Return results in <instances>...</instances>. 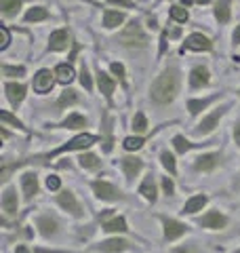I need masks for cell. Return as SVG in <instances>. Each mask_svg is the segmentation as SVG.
<instances>
[{
    "instance_id": "obj_1",
    "label": "cell",
    "mask_w": 240,
    "mask_h": 253,
    "mask_svg": "<svg viewBox=\"0 0 240 253\" xmlns=\"http://www.w3.org/2000/svg\"><path fill=\"white\" fill-rule=\"evenodd\" d=\"M175 93H177V70H164L162 74L156 78V83L152 84V97L158 104H169L173 101Z\"/></svg>"
},
{
    "instance_id": "obj_2",
    "label": "cell",
    "mask_w": 240,
    "mask_h": 253,
    "mask_svg": "<svg viewBox=\"0 0 240 253\" xmlns=\"http://www.w3.org/2000/svg\"><path fill=\"white\" fill-rule=\"evenodd\" d=\"M118 42H122L124 46H137V49L146 46L148 38H146V34H143V30H141V23L139 21H131L129 26L120 32Z\"/></svg>"
},
{
    "instance_id": "obj_3",
    "label": "cell",
    "mask_w": 240,
    "mask_h": 253,
    "mask_svg": "<svg viewBox=\"0 0 240 253\" xmlns=\"http://www.w3.org/2000/svg\"><path fill=\"white\" fill-rule=\"evenodd\" d=\"M160 221H162V239L164 243H175L179 241L183 234H188V224H183L179 219H173V217H166V215H160Z\"/></svg>"
},
{
    "instance_id": "obj_4",
    "label": "cell",
    "mask_w": 240,
    "mask_h": 253,
    "mask_svg": "<svg viewBox=\"0 0 240 253\" xmlns=\"http://www.w3.org/2000/svg\"><path fill=\"white\" fill-rule=\"evenodd\" d=\"M95 141H97V137L95 135H89V133H82V135H78L74 139H70L66 146H61L57 150H53V152L46 154V158H53V156H59L63 152H72V150H86V148H91Z\"/></svg>"
},
{
    "instance_id": "obj_5",
    "label": "cell",
    "mask_w": 240,
    "mask_h": 253,
    "mask_svg": "<svg viewBox=\"0 0 240 253\" xmlns=\"http://www.w3.org/2000/svg\"><path fill=\"white\" fill-rule=\"evenodd\" d=\"M198 226L206 230H223L228 226V217L221 211H209L202 217H198Z\"/></svg>"
},
{
    "instance_id": "obj_6",
    "label": "cell",
    "mask_w": 240,
    "mask_h": 253,
    "mask_svg": "<svg viewBox=\"0 0 240 253\" xmlns=\"http://www.w3.org/2000/svg\"><path fill=\"white\" fill-rule=\"evenodd\" d=\"M57 205L61 209L70 211L74 217H82V207H80V203L76 201L74 192H70V190H63V192L57 196Z\"/></svg>"
},
{
    "instance_id": "obj_7",
    "label": "cell",
    "mask_w": 240,
    "mask_h": 253,
    "mask_svg": "<svg viewBox=\"0 0 240 253\" xmlns=\"http://www.w3.org/2000/svg\"><path fill=\"white\" fill-rule=\"evenodd\" d=\"M131 247V243L129 241H124V239H118V236H114V239H108V241H101L95 245V251H99V253H122Z\"/></svg>"
},
{
    "instance_id": "obj_8",
    "label": "cell",
    "mask_w": 240,
    "mask_h": 253,
    "mask_svg": "<svg viewBox=\"0 0 240 253\" xmlns=\"http://www.w3.org/2000/svg\"><path fill=\"white\" fill-rule=\"evenodd\" d=\"M93 192L97 199L101 201H116V199H122V194H120V190H116L112 184H108V181H93Z\"/></svg>"
},
{
    "instance_id": "obj_9",
    "label": "cell",
    "mask_w": 240,
    "mask_h": 253,
    "mask_svg": "<svg viewBox=\"0 0 240 253\" xmlns=\"http://www.w3.org/2000/svg\"><path fill=\"white\" fill-rule=\"evenodd\" d=\"M36 228L40 230V234H42L44 239H51V236H55L59 232V221L53 215H40L36 219Z\"/></svg>"
},
{
    "instance_id": "obj_10",
    "label": "cell",
    "mask_w": 240,
    "mask_h": 253,
    "mask_svg": "<svg viewBox=\"0 0 240 253\" xmlns=\"http://www.w3.org/2000/svg\"><path fill=\"white\" fill-rule=\"evenodd\" d=\"M120 167H122V171H124L126 179L133 181L135 177L139 175V171L143 169V163H141V158H135V156H124V158H120Z\"/></svg>"
},
{
    "instance_id": "obj_11",
    "label": "cell",
    "mask_w": 240,
    "mask_h": 253,
    "mask_svg": "<svg viewBox=\"0 0 240 253\" xmlns=\"http://www.w3.org/2000/svg\"><path fill=\"white\" fill-rule=\"evenodd\" d=\"M17 209H19V201H17V192L15 188H6L2 192V211L4 215H17Z\"/></svg>"
},
{
    "instance_id": "obj_12",
    "label": "cell",
    "mask_w": 240,
    "mask_h": 253,
    "mask_svg": "<svg viewBox=\"0 0 240 253\" xmlns=\"http://www.w3.org/2000/svg\"><path fill=\"white\" fill-rule=\"evenodd\" d=\"M21 188H23V196H26V201H32L34 196L38 194V177L36 173H23L21 175Z\"/></svg>"
},
{
    "instance_id": "obj_13",
    "label": "cell",
    "mask_w": 240,
    "mask_h": 253,
    "mask_svg": "<svg viewBox=\"0 0 240 253\" xmlns=\"http://www.w3.org/2000/svg\"><path fill=\"white\" fill-rule=\"evenodd\" d=\"M192 49V51H209L211 49V41L202 34H192L186 38V44H183V51Z\"/></svg>"
},
{
    "instance_id": "obj_14",
    "label": "cell",
    "mask_w": 240,
    "mask_h": 253,
    "mask_svg": "<svg viewBox=\"0 0 240 253\" xmlns=\"http://www.w3.org/2000/svg\"><path fill=\"white\" fill-rule=\"evenodd\" d=\"M51 86H53V74H51V70H40V72L34 76V91L46 93V91H51Z\"/></svg>"
},
{
    "instance_id": "obj_15",
    "label": "cell",
    "mask_w": 240,
    "mask_h": 253,
    "mask_svg": "<svg viewBox=\"0 0 240 253\" xmlns=\"http://www.w3.org/2000/svg\"><path fill=\"white\" fill-rule=\"evenodd\" d=\"M223 116V110H215L213 114H209L204 118L202 123L198 125V129H196V133H200V135H206V133H211L215 126H217V123H219V118Z\"/></svg>"
},
{
    "instance_id": "obj_16",
    "label": "cell",
    "mask_w": 240,
    "mask_h": 253,
    "mask_svg": "<svg viewBox=\"0 0 240 253\" xmlns=\"http://www.w3.org/2000/svg\"><path fill=\"white\" fill-rule=\"evenodd\" d=\"M206 196L204 194H196V196H192V199L186 201V205H183V211L181 213H186V215H194V213L198 211H202V207L206 205Z\"/></svg>"
},
{
    "instance_id": "obj_17",
    "label": "cell",
    "mask_w": 240,
    "mask_h": 253,
    "mask_svg": "<svg viewBox=\"0 0 240 253\" xmlns=\"http://www.w3.org/2000/svg\"><path fill=\"white\" fill-rule=\"evenodd\" d=\"M219 154H202V156H198L196 158V163H194V167L198 171H213L215 167L219 165Z\"/></svg>"
},
{
    "instance_id": "obj_18",
    "label": "cell",
    "mask_w": 240,
    "mask_h": 253,
    "mask_svg": "<svg viewBox=\"0 0 240 253\" xmlns=\"http://www.w3.org/2000/svg\"><path fill=\"white\" fill-rule=\"evenodd\" d=\"M139 194L146 199L148 203H156V184H154V177L152 175H148L146 179L141 181V186H139Z\"/></svg>"
},
{
    "instance_id": "obj_19",
    "label": "cell",
    "mask_w": 240,
    "mask_h": 253,
    "mask_svg": "<svg viewBox=\"0 0 240 253\" xmlns=\"http://www.w3.org/2000/svg\"><path fill=\"white\" fill-rule=\"evenodd\" d=\"M23 95H26V86H23V84H17V83H9V84H6V97H9V101L15 108L21 104Z\"/></svg>"
},
{
    "instance_id": "obj_20",
    "label": "cell",
    "mask_w": 240,
    "mask_h": 253,
    "mask_svg": "<svg viewBox=\"0 0 240 253\" xmlns=\"http://www.w3.org/2000/svg\"><path fill=\"white\" fill-rule=\"evenodd\" d=\"M68 46V32L66 30H57L53 32L49 38V49L51 51H63Z\"/></svg>"
},
{
    "instance_id": "obj_21",
    "label": "cell",
    "mask_w": 240,
    "mask_h": 253,
    "mask_svg": "<svg viewBox=\"0 0 240 253\" xmlns=\"http://www.w3.org/2000/svg\"><path fill=\"white\" fill-rule=\"evenodd\" d=\"M129 230V226H126V219L122 215H116L108 221H103V232H126Z\"/></svg>"
},
{
    "instance_id": "obj_22",
    "label": "cell",
    "mask_w": 240,
    "mask_h": 253,
    "mask_svg": "<svg viewBox=\"0 0 240 253\" xmlns=\"http://www.w3.org/2000/svg\"><path fill=\"white\" fill-rule=\"evenodd\" d=\"M55 76H57V81L68 84L74 81V70H72V66H68V63H59L57 68H55Z\"/></svg>"
},
{
    "instance_id": "obj_23",
    "label": "cell",
    "mask_w": 240,
    "mask_h": 253,
    "mask_svg": "<svg viewBox=\"0 0 240 253\" xmlns=\"http://www.w3.org/2000/svg\"><path fill=\"white\" fill-rule=\"evenodd\" d=\"M190 81H192V84H194V86H202V84H206V83H209V70L202 68V66L194 68V70H192Z\"/></svg>"
},
{
    "instance_id": "obj_24",
    "label": "cell",
    "mask_w": 240,
    "mask_h": 253,
    "mask_svg": "<svg viewBox=\"0 0 240 253\" xmlns=\"http://www.w3.org/2000/svg\"><path fill=\"white\" fill-rule=\"evenodd\" d=\"M97 83H99V89H101V93L106 95V97H112V93H114V81L108 76V74H103V72H99L97 74Z\"/></svg>"
},
{
    "instance_id": "obj_25",
    "label": "cell",
    "mask_w": 240,
    "mask_h": 253,
    "mask_svg": "<svg viewBox=\"0 0 240 253\" xmlns=\"http://www.w3.org/2000/svg\"><path fill=\"white\" fill-rule=\"evenodd\" d=\"M230 2L232 0H219L217 6H215V17L219 19V23L230 21Z\"/></svg>"
},
{
    "instance_id": "obj_26",
    "label": "cell",
    "mask_w": 240,
    "mask_h": 253,
    "mask_svg": "<svg viewBox=\"0 0 240 253\" xmlns=\"http://www.w3.org/2000/svg\"><path fill=\"white\" fill-rule=\"evenodd\" d=\"M84 125H86V118H84V116H80V114H70L59 126H63V129H80V126H84Z\"/></svg>"
},
{
    "instance_id": "obj_27",
    "label": "cell",
    "mask_w": 240,
    "mask_h": 253,
    "mask_svg": "<svg viewBox=\"0 0 240 253\" xmlns=\"http://www.w3.org/2000/svg\"><path fill=\"white\" fill-rule=\"evenodd\" d=\"M122 21H124V15L122 13L108 11L106 15H103V26H106V28H118Z\"/></svg>"
},
{
    "instance_id": "obj_28",
    "label": "cell",
    "mask_w": 240,
    "mask_h": 253,
    "mask_svg": "<svg viewBox=\"0 0 240 253\" xmlns=\"http://www.w3.org/2000/svg\"><path fill=\"white\" fill-rule=\"evenodd\" d=\"M160 163H162V167L171 173V175H175L177 173V165H175V156L169 152V150H164L162 154H160Z\"/></svg>"
},
{
    "instance_id": "obj_29",
    "label": "cell",
    "mask_w": 240,
    "mask_h": 253,
    "mask_svg": "<svg viewBox=\"0 0 240 253\" xmlns=\"http://www.w3.org/2000/svg\"><path fill=\"white\" fill-rule=\"evenodd\" d=\"M173 146H175V150H177L179 154H186L188 150H192L196 144H190V141L183 137V135H175V137H173Z\"/></svg>"
},
{
    "instance_id": "obj_30",
    "label": "cell",
    "mask_w": 240,
    "mask_h": 253,
    "mask_svg": "<svg viewBox=\"0 0 240 253\" xmlns=\"http://www.w3.org/2000/svg\"><path fill=\"white\" fill-rule=\"evenodd\" d=\"M78 163H80L82 169H97L99 167V158L95 154H82L78 158Z\"/></svg>"
},
{
    "instance_id": "obj_31",
    "label": "cell",
    "mask_w": 240,
    "mask_h": 253,
    "mask_svg": "<svg viewBox=\"0 0 240 253\" xmlns=\"http://www.w3.org/2000/svg\"><path fill=\"white\" fill-rule=\"evenodd\" d=\"M0 6H2L4 15H15L21 6V0H0Z\"/></svg>"
},
{
    "instance_id": "obj_32",
    "label": "cell",
    "mask_w": 240,
    "mask_h": 253,
    "mask_svg": "<svg viewBox=\"0 0 240 253\" xmlns=\"http://www.w3.org/2000/svg\"><path fill=\"white\" fill-rule=\"evenodd\" d=\"M49 17V13H46L42 6H34V9H30L28 15H26V21H42Z\"/></svg>"
},
{
    "instance_id": "obj_33",
    "label": "cell",
    "mask_w": 240,
    "mask_h": 253,
    "mask_svg": "<svg viewBox=\"0 0 240 253\" xmlns=\"http://www.w3.org/2000/svg\"><path fill=\"white\" fill-rule=\"evenodd\" d=\"M209 104H211V99H190L188 101V110L192 114H198V112H202Z\"/></svg>"
},
{
    "instance_id": "obj_34",
    "label": "cell",
    "mask_w": 240,
    "mask_h": 253,
    "mask_svg": "<svg viewBox=\"0 0 240 253\" xmlns=\"http://www.w3.org/2000/svg\"><path fill=\"white\" fill-rule=\"evenodd\" d=\"M133 129L137 131V133H141V131L148 129V121H146V116H143V112L135 114V118H133Z\"/></svg>"
},
{
    "instance_id": "obj_35",
    "label": "cell",
    "mask_w": 240,
    "mask_h": 253,
    "mask_svg": "<svg viewBox=\"0 0 240 253\" xmlns=\"http://www.w3.org/2000/svg\"><path fill=\"white\" fill-rule=\"evenodd\" d=\"M124 150H129V152H133V150H139L143 146V137H126L122 141Z\"/></svg>"
},
{
    "instance_id": "obj_36",
    "label": "cell",
    "mask_w": 240,
    "mask_h": 253,
    "mask_svg": "<svg viewBox=\"0 0 240 253\" xmlns=\"http://www.w3.org/2000/svg\"><path fill=\"white\" fill-rule=\"evenodd\" d=\"M171 17H173L175 21L186 23V21H188V11L183 9V6H173V9H171Z\"/></svg>"
},
{
    "instance_id": "obj_37",
    "label": "cell",
    "mask_w": 240,
    "mask_h": 253,
    "mask_svg": "<svg viewBox=\"0 0 240 253\" xmlns=\"http://www.w3.org/2000/svg\"><path fill=\"white\" fill-rule=\"evenodd\" d=\"M76 99H78L76 91H66V93L61 95V99L57 101V106H59V108H63V106H68V104H74Z\"/></svg>"
},
{
    "instance_id": "obj_38",
    "label": "cell",
    "mask_w": 240,
    "mask_h": 253,
    "mask_svg": "<svg viewBox=\"0 0 240 253\" xmlns=\"http://www.w3.org/2000/svg\"><path fill=\"white\" fill-rule=\"evenodd\" d=\"M0 118H2L4 125H13V126H17V129H26V126H23L15 116H11L9 112H6V110H2V112H0Z\"/></svg>"
},
{
    "instance_id": "obj_39",
    "label": "cell",
    "mask_w": 240,
    "mask_h": 253,
    "mask_svg": "<svg viewBox=\"0 0 240 253\" xmlns=\"http://www.w3.org/2000/svg\"><path fill=\"white\" fill-rule=\"evenodd\" d=\"M160 184H162V190H164L166 196H173L175 194V186H173L171 177H160Z\"/></svg>"
},
{
    "instance_id": "obj_40",
    "label": "cell",
    "mask_w": 240,
    "mask_h": 253,
    "mask_svg": "<svg viewBox=\"0 0 240 253\" xmlns=\"http://www.w3.org/2000/svg\"><path fill=\"white\" fill-rule=\"evenodd\" d=\"M80 83H82V86H84L86 91L93 89V83H91V76H89V72H86V68L80 70Z\"/></svg>"
},
{
    "instance_id": "obj_41",
    "label": "cell",
    "mask_w": 240,
    "mask_h": 253,
    "mask_svg": "<svg viewBox=\"0 0 240 253\" xmlns=\"http://www.w3.org/2000/svg\"><path fill=\"white\" fill-rule=\"evenodd\" d=\"M2 72L6 74V76H23V74H26V68H13V66H4L2 68Z\"/></svg>"
},
{
    "instance_id": "obj_42",
    "label": "cell",
    "mask_w": 240,
    "mask_h": 253,
    "mask_svg": "<svg viewBox=\"0 0 240 253\" xmlns=\"http://www.w3.org/2000/svg\"><path fill=\"white\" fill-rule=\"evenodd\" d=\"M46 188L53 190V192H55V190H59L61 188V179L57 175H49V177H46Z\"/></svg>"
},
{
    "instance_id": "obj_43",
    "label": "cell",
    "mask_w": 240,
    "mask_h": 253,
    "mask_svg": "<svg viewBox=\"0 0 240 253\" xmlns=\"http://www.w3.org/2000/svg\"><path fill=\"white\" fill-rule=\"evenodd\" d=\"M9 30H6L4 26L0 28V49H6V46H9Z\"/></svg>"
},
{
    "instance_id": "obj_44",
    "label": "cell",
    "mask_w": 240,
    "mask_h": 253,
    "mask_svg": "<svg viewBox=\"0 0 240 253\" xmlns=\"http://www.w3.org/2000/svg\"><path fill=\"white\" fill-rule=\"evenodd\" d=\"M171 253H198V249L194 247V245H181V247L171 249Z\"/></svg>"
},
{
    "instance_id": "obj_45",
    "label": "cell",
    "mask_w": 240,
    "mask_h": 253,
    "mask_svg": "<svg viewBox=\"0 0 240 253\" xmlns=\"http://www.w3.org/2000/svg\"><path fill=\"white\" fill-rule=\"evenodd\" d=\"M112 72H114L118 78H124V68L120 63H112Z\"/></svg>"
},
{
    "instance_id": "obj_46",
    "label": "cell",
    "mask_w": 240,
    "mask_h": 253,
    "mask_svg": "<svg viewBox=\"0 0 240 253\" xmlns=\"http://www.w3.org/2000/svg\"><path fill=\"white\" fill-rule=\"evenodd\" d=\"M112 4H120V6H126V9H129V6H133V0H110Z\"/></svg>"
},
{
    "instance_id": "obj_47",
    "label": "cell",
    "mask_w": 240,
    "mask_h": 253,
    "mask_svg": "<svg viewBox=\"0 0 240 253\" xmlns=\"http://www.w3.org/2000/svg\"><path fill=\"white\" fill-rule=\"evenodd\" d=\"M15 253H32V251H30L28 245H17V247H15Z\"/></svg>"
},
{
    "instance_id": "obj_48",
    "label": "cell",
    "mask_w": 240,
    "mask_h": 253,
    "mask_svg": "<svg viewBox=\"0 0 240 253\" xmlns=\"http://www.w3.org/2000/svg\"><path fill=\"white\" fill-rule=\"evenodd\" d=\"M234 139H236V144L240 146V123L236 125V129H234Z\"/></svg>"
},
{
    "instance_id": "obj_49",
    "label": "cell",
    "mask_w": 240,
    "mask_h": 253,
    "mask_svg": "<svg viewBox=\"0 0 240 253\" xmlns=\"http://www.w3.org/2000/svg\"><path fill=\"white\" fill-rule=\"evenodd\" d=\"M234 42L236 44H240V26L236 28V32H234Z\"/></svg>"
},
{
    "instance_id": "obj_50",
    "label": "cell",
    "mask_w": 240,
    "mask_h": 253,
    "mask_svg": "<svg viewBox=\"0 0 240 253\" xmlns=\"http://www.w3.org/2000/svg\"><path fill=\"white\" fill-rule=\"evenodd\" d=\"M181 4H183V6H190V4H192V0H181Z\"/></svg>"
},
{
    "instance_id": "obj_51",
    "label": "cell",
    "mask_w": 240,
    "mask_h": 253,
    "mask_svg": "<svg viewBox=\"0 0 240 253\" xmlns=\"http://www.w3.org/2000/svg\"><path fill=\"white\" fill-rule=\"evenodd\" d=\"M196 2H200V4H206V2H211V0H196Z\"/></svg>"
},
{
    "instance_id": "obj_52",
    "label": "cell",
    "mask_w": 240,
    "mask_h": 253,
    "mask_svg": "<svg viewBox=\"0 0 240 253\" xmlns=\"http://www.w3.org/2000/svg\"><path fill=\"white\" fill-rule=\"evenodd\" d=\"M234 253H240V249H236V251H234Z\"/></svg>"
}]
</instances>
